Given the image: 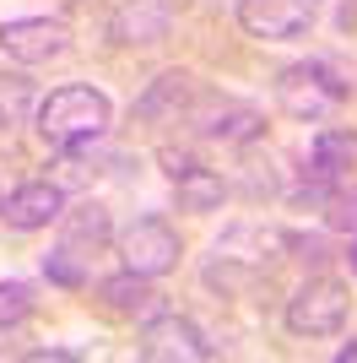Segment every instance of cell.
<instances>
[{"label": "cell", "mask_w": 357, "mask_h": 363, "mask_svg": "<svg viewBox=\"0 0 357 363\" xmlns=\"http://www.w3.org/2000/svg\"><path fill=\"white\" fill-rule=\"evenodd\" d=\"M108 125H114V104L98 87L71 82V87H55L49 98H38V136L49 147L76 152V147H87V141L108 136Z\"/></svg>", "instance_id": "obj_1"}, {"label": "cell", "mask_w": 357, "mask_h": 363, "mask_svg": "<svg viewBox=\"0 0 357 363\" xmlns=\"http://www.w3.org/2000/svg\"><path fill=\"white\" fill-rule=\"evenodd\" d=\"M271 92H276V108H282L287 120H309V125L330 120V114L352 98V87H346L325 60H293V65H282Z\"/></svg>", "instance_id": "obj_2"}, {"label": "cell", "mask_w": 357, "mask_h": 363, "mask_svg": "<svg viewBox=\"0 0 357 363\" xmlns=\"http://www.w3.org/2000/svg\"><path fill=\"white\" fill-rule=\"evenodd\" d=\"M352 174H357V130L352 125H319V136L309 141V168H303L298 201L325 206L341 184H352Z\"/></svg>", "instance_id": "obj_3"}, {"label": "cell", "mask_w": 357, "mask_h": 363, "mask_svg": "<svg viewBox=\"0 0 357 363\" xmlns=\"http://www.w3.org/2000/svg\"><path fill=\"white\" fill-rule=\"evenodd\" d=\"M346 309H352L346 282H336V277H309V282L287 298V331L293 336H336L346 325Z\"/></svg>", "instance_id": "obj_4"}, {"label": "cell", "mask_w": 357, "mask_h": 363, "mask_svg": "<svg viewBox=\"0 0 357 363\" xmlns=\"http://www.w3.org/2000/svg\"><path fill=\"white\" fill-rule=\"evenodd\" d=\"M114 250H119V260H125L130 272L152 277V282L168 277L178 266V255H184V244H178V233H174L168 217H135V223L114 239Z\"/></svg>", "instance_id": "obj_5"}, {"label": "cell", "mask_w": 357, "mask_h": 363, "mask_svg": "<svg viewBox=\"0 0 357 363\" xmlns=\"http://www.w3.org/2000/svg\"><path fill=\"white\" fill-rule=\"evenodd\" d=\"M135 352L147 363H211L217 358V347L206 342V331L195 325V320L184 315H152L141 320V342H135Z\"/></svg>", "instance_id": "obj_6"}, {"label": "cell", "mask_w": 357, "mask_h": 363, "mask_svg": "<svg viewBox=\"0 0 357 363\" xmlns=\"http://www.w3.org/2000/svg\"><path fill=\"white\" fill-rule=\"evenodd\" d=\"M319 16V0H238V28L266 44L303 38Z\"/></svg>", "instance_id": "obj_7"}, {"label": "cell", "mask_w": 357, "mask_h": 363, "mask_svg": "<svg viewBox=\"0 0 357 363\" xmlns=\"http://www.w3.org/2000/svg\"><path fill=\"white\" fill-rule=\"evenodd\" d=\"M190 125L195 136L222 141V147H249V141L266 136V114L254 104H238V98H200L190 108Z\"/></svg>", "instance_id": "obj_8"}, {"label": "cell", "mask_w": 357, "mask_h": 363, "mask_svg": "<svg viewBox=\"0 0 357 363\" xmlns=\"http://www.w3.org/2000/svg\"><path fill=\"white\" fill-rule=\"evenodd\" d=\"M0 49L16 65H49L71 49V28L49 16H16V22H0Z\"/></svg>", "instance_id": "obj_9"}, {"label": "cell", "mask_w": 357, "mask_h": 363, "mask_svg": "<svg viewBox=\"0 0 357 363\" xmlns=\"http://www.w3.org/2000/svg\"><path fill=\"white\" fill-rule=\"evenodd\" d=\"M174 33V0H125L108 16V38L119 49H152Z\"/></svg>", "instance_id": "obj_10"}, {"label": "cell", "mask_w": 357, "mask_h": 363, "mask_svg": "<svg viewBox=\"0 0 357 363\" xmlns=\"http://www.w3.org/2000/svg\"><path fill=\"white\" fill-rule=\"evenodd\" d=\"M60 212H65V190L49 184V179H28L0 201V217H6V228H16V233H38V228L60 223Z\"/></svg>", "instance_id": "obj_11"}, {"label": "cell", "mask_w": 357, "mask_h": 363, "mask_svg": "<svg viewBox=\"0 0 357 363\" xmlns=\"http://www.w3.org/2000/svg\"><path fill=\"white\" fill-rule=\"evenodd\" d=\"M108 239H114V217H108L103 201H81V206H71V212H60V250L81 255L87 266H92V255H98Z\"/></svg>", "instance_id": "obj_12"}, {"label": "cell", "mask_w": 357, "mask_h": 363, "mask_svg": "<svg viewBox=\"0 0 357 363\" xmlns=\"http://www.w3.org/2000/svg\"><path fill=\"white\" fill-rule=\"evenodd\" d=\"M195 104V76L190 71H163L141 98H135V120L141 125H174Z\"/></svg>", "instance_id": "obj_13"}, {"label": "cell", "mask_w": 357, "mask_h": 363, "mask_svg": "<svg viewBox=\"0 0 357 363\" xmlns=\"http://www.w3.org/2000/svg\"><path fill=\"white\" fill-rule=\"evenodd\" d=\"M98 298L114 309V315H130V320H152V315H163L168 303H163V293L152 288V277H141V272H114V277H103L98 282Z\"/></svg>", "instance_id": "obj_14"}, {"label": "cell", "mask_w": 357, "mask_h": 363, "mask_svg": "<svg viewBox=\"0 0 357 363\" xmlns=\"http://www.w3.org/2000/svg\"><path fill=\"white\" fill-rule=\"evenodd\" d=\"M174 190H178V212H217L227 201V184H222V174H211L206 163H195V168H184L174 179Z\"/></svg>", "instance_id": "obj_15"}, {"label": "cell", "mask_w": 357, "mask_h": 363, "mask_svg": "<svg viewBox=\"0 0 357 363\" xmlns=\"http://www.w3.org/2000/svg\"><path fill=\"white\" fill-rule=\"evenodd\" d=\"M28 114H38V87L22 71H0V130L28 125Z\"/></svg>", "instance_id": "obj_16"}, {"label": "cell", "mask_w": 357, "mask_h": 363, "mask_svg": "<svg viewBox=\"0 0 357 363\" xmlns=\"http://www.w3.org/2000/svg\"><path fill=\"white\" fill-rule=\"evenodd\" d=\"M200 277H206V288H217L222 298H233V293H249L266 272H260V266H249V260H233V255H211Z\"/></svg>", "instance_id": "obj_17"}, {"label": "cell", "mask_w": 357, "mask_h": 363, "mask_svg": "<svg viewBox=\"0 0 357 363\" xmlns=\"http://www.w3.org/2000/svg\"><path fill=\"white\" fill-rule=\"evenodd\" d=\"M33 309H38V298H33L28 282H0V331H16V325H28Z\"/></svg>", "instance_id": "obj_18"}, {"label": "cell", "mask_w": 357, "mask_h": 363, "mask_svg": "<svg viewBox=\"0 0 357 363\" xmlns=\"http://www.w3.org/2000/svg\"><path fill=\"white\" fill-rule=\"evenodd\" d=\"M87 272H92L87 260L71 255V250H60V244L44 255V277H49V282H60V288H81V282H87Z\"/></svg>", "instance_id": "obj_19"}, {"label": "cell", "mask_w": 357, "mask_h": 363, "mask_svg": "<svg viewBox=\"0 0 357 363\" xmlns=\"http://www.w3.org/2000/svg\"><path fill=\"white\" fill-rule=\"evenodd\" d=\"M319 212H325V223L336 228V233H357V190H352V184H341Z\"/></svg>", "instance_id": "obj_20"}, {"label": "cell", "mask_w": 357, "mask_h": 363, "mask_svg": "<svg viewBox=\"0 0 357 363\" xmlns=\"http://www.w3.org/2000/svg\"><path fill=\"white\" fill-rule=\"evenodd\" d=\"M336 358H341V363H352V358H357V342H346V347L336 352Z\"/></svg>", "instance_id": "obj_21"}, {"label": "cell", "mask_w": 357, "mask_h": 363, "mask_svg": "<svg viewBox=\"0 0 357 363\" xmlns=\"http://www.w3.org/2000/svg\"><path fill=\"white\" fill-rule=\"evenodd\" d=\"M346 260H352V277H357V233H352V250H346Z\"/></svg>", "instance_id": "obj_22"}]
</instances>
